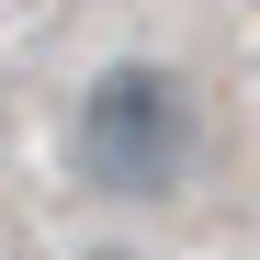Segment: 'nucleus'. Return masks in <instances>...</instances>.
Returning a JSON list of instances; mask_svg holds the SVG:
<instances>
[{
    "label": "nucleus",
    "mask_w": 260,
    "mask_h": 260,
    "mask_svg": "<svg viewBox=\"0 0 260 260\" xmlns=\"http://www.w3.org/2000/svg\"><path fill=\"white\" fill-rule=\"evenodd\" d=\"M68 147H79V181H102V192H124V204H158V192L192 170V102H181L170 68L124 57V68H102L91 91H79Z\"/></svg>",
    "instance_id": "f257e3e1"
},
{
    "label": "nucleus",
    "mask_w": 260,
    "mask_h": 260,
    "mask_svg": "<svg viewBox=\"0 0 260 260\" xmlns=\"http://www.w3.org/2000/svg\"><path fill=\"white\" fill-rule=\"evenodd\" d=\"M79 260H136V249H79Z\"/></svg>",
    "instance_id": "f03ea898"
}]
</instances>
